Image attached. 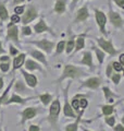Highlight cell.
<instances>
[{
  "label": "cell",
  "instance_id": "cell-9",
  "mask_svg": "<svg viewBox=\"0 0 124 131\" xmlns=\"http://www.w3.org/2000/svg\"><path fill=\"white\" fill-rule=\"evenodd\" d=\"M36 115H37V109L34 107H28L26 109H24L22 113V124H24L28 119L34 118Z\"/></svg>",
  "mask_w": 124,
  "mask_h": 131
},
{
  "label": "cell",
  "instance_id": "cell-36",
  "mask_svg": "<svg viewBox=\"0 0 124 131\" xmlns=\"http://www.w3.org/2000/svg\"><path fill=\"white\" fill-rule=\"evenodd\" d=\"M106 122H107V124H108L110 127H113L114 124H115L114 117H108V118H106Z\"/></svg>",
  "mask_w": 124,
  "mask_h": 131
},
{
  "label": "cell",
  "instance_id": "cell-48",
  "mask_svg": "<svg viewBox=\"0 0 124 131\" xmlns=\"http://www.w3.org/2000/svg\"><path fill=\"white\" fill-rule=\"evenodd\" d=\"M24 1H25V0H13V3L14 5H18V3H22Z\"/></svg>",
  "mask_w": 124,
  "mask_h": 131
},
{
  "label": "cell",
  "instance_id": "cell-16",
  "mask_svg": "<svg viewBox=\"0 0 124 131\" xmlns=\"http://www.w3.org/2000/svg\"><path fill=\"white\" fill-rule=\"evenodd\" d=\"M81 62L83 64H86V66H88V67L92 68L93 67V57H92V52H89V51H86L84 56H83V59L81 60Z\"/></svg>",
  "mask_w": 124,
  "mask_h": 131
},
{
  "label": "cell",
  "instance_id": "cell-1",
  "mask_svg": "<svg viewBox=\"0 0 124 131\" xmlns=\"http://www.w3.org/2000/svg\"><path fill=\"white\" fill-rule=\"evenodd\" d=\"M82 75H85V72L81 70L80 68L75 67V66H72V64H67L64 67V70H63V74H62V77L60 78L59 80H58V82L63 81L65 78H72V79H77V78H80Z\"/></svg>",
  "mask_w": 124,
  "mask_h": 131
},
{
  "label": "cell",
  "instance_id": "cell-49",
  "mask_svg": "<svg viewBox=\"0 0 124 131\" xmlns=\"http://www.w3.org/2000/svg\"><path fill=\"white\" fill-rule=\"evenodd\" d=\"M3 86V80H2V78H0V90L2 89Z\"/></svg>",
  "mask_w": 124,
  "mask_h": 131
},
{
  "label": "cell",
  "instance_id": "cell-52",
  "mask_svg": "<svg viewBox=\"0 0 124 131\" xmlns=\"http://www.w3.org/2000/svg\"><path fill=\"white\" fill-rule=\"evenodd\" d=\"M122 122H123V124H124V117L122 118Z\"/></svg>",
  "mask_w": 124,
  "mask_h": 131
},
{
  "label": "cell",
  "instance_id": "cell-2",
  "mask_svg": "<svg viewBox=\"0 0 124 131\" xmlns=\"http://www.w3.org/2000/svg\"><path fill=\"white\" fill-rule=\"evenodd\" d=\"M59 113H60V102L58 100L53 101L50 106V109H49L48 120L50 121V124L55 129H57V121H58V117H59Z\"/></svg>",
  "mask_w": 124,
  "mask_h": 131
},
{
  "label": "cell",
  "instance_id": "cell-54",
  "mask_svg": "<svg viewBox=\"0 0 124 131\" xmlns=\"http://www.w3.org/2000/svg\"><path fill=\"white\" fill-rule=\"evenodd\" d=\"M0 131H1V127H0Z\"/></svg>",
  "mask_w": 124,
  "mask_h": 131
},
{
  "label": "cell",
  "instance_id": "cell-4",
  "mask_svg": "<svg viewBox=\"0 0 124 131\" xmlns=\"http://www.w3.org/2000/svg\"><path fill=\"white\" fill-rule=\"evenodd\" d=\"M36 18H37V11L34 8V6H28L26 11L24 12V15L21 21H22L23 24H27V23L32 22L33 20H35Z\"/></svg>",
  "mask_w": 124,
  "mask_h": 131
},
{
  "label": "cell",
  "instance_id": "cell-42",
  "mask_svg": "<svg viewBox=\"0 0 124 131\" xmlns=\"http://www.w3.org/2000/svg\"><path fill=\"white\" fill-rule=\"evenodd\" d=\"M10 54H11V56H15L16 54H18V50H16V48L13 47L12 45H10Z\"/></svg>",
  "mask_w": 124,
  "mask_h": 131
},
{
  "label": "cell",
  "instance_id": "cell-15",
  "mask_svg": "<svg viewBox=\"0 0 124 131\" xmlns=\"http://www.w3.org/2000/svg\"><path fill=\"white\" fill-rule=\"evenodd\" d=\"M67 9V1L65 0H57L55 5V11L57 13L62 14Z\"/></svg>",
  "mask_w": 124,
  "mask_h": 131
},
{
  "label": "cell",
  "instance_id": "cell-31",
  "mask_svg": "<svg viewBox=\"0 0 124 131\" xmlns=\"http://www.w3.org/2000/svg\"><path fill=\"white\" fill-rule=\"evenodd\" d=\"M72 108H74L75 110H80L78 108H80V103H78V100L75 97L72 100Z\"/></svg>",
  "mask_w": 124,
  "mask_h": 131
},
{
  "label": "cell",
  "instance_id": "cell-12",
  "mask_svg": "<svg viewBox=\"0 0 124 131\" xmlns=\"http://www.w3.org/2000/svg\"><path fill=\"white\" fill-rule=\"evenodd\" d=\"M101 83V80L99 78H90L87 81H85L83 83V86H87L89 89H97Z\"/></svg>",
  "mask_w": 124,
  "mask_h": 131
},
{
  "label": "cell",
  "instance_id": "cell-14",
  "mask_svg": "<svg viewBox=\"0 0 124 131\" xmlns=\"http://www.w3.org/2000/svg\"><path fill=\"white\" fill-rule=\"evenodd\" d=\"M34 30H35L36 33H38V34H39V33H44V32L50 31V28L47 26V24L45 23V21H44L43 19H40V20H39V22L34 26Z\"/></svg>",
  "mask_w": 124,
  "mask_h": 131
},
{
  "label": "cell",
  "instance_id": "cell-11",
  "mask_svg": "<svg viewBox=\"0 0 124 131\" xmlns=\"http://www.w3.org/2000/svg\"><path fill=\"white\" fill-rule=\"evenodd\" d=\"M88 15H89V13H88L87 7L84 6V7H82L81 9L76 12V19H75V21L76 22H84L85 20H87Z\"/></svg>",
  "mask_w": 124,
  "mask_h": 131
},
{
  "label": "cell",
  "instance_id": "cell-30",
  "mask_svg": "<svg viewBox=\"0 0 124 131\" xmlns=\"http://www.w3.org/2000/svg\"><path fill=\"white\" fill-rule=\"evenodd\" d=\"M103 92H105V95H106V98L107 100L111 101V96H113V94L111 93V91L108 89V88H103Z\"/></svg>",
  "mask_w": 124,
  "mask_h": 131
},
{
  "label": "cell",
  "instance_id": "cell-13",
  "mask_svg": "<svg viewBox=\"0 0 124 131\" xmlns=\"http://www.w3.org/2000/svg\"><path fill=\"white\" fill-rule=\"evenodd\" d=\"M21 72H22V74L24 75V78H25V81H26V83L28 84V86L35 88L36 85H37V79H36V77L33 75V74H30V73H27L26 71H24V70H22Z\"/></svg>",
  "mask_w": 124,
  "mask_h": 131
},
{
  "label": "cell",
  "instance_id": "cell-40",
  "mask_svg": "<svg viewBox=\"0 0 124 131\" xmlns=\"http://www.w3.org/2000/svg\"><path fill=\"white\" fill-rule=\"evenodd\" d=\"M113 1L118 7H120L121 9H124V0H113Z\"/></svg>",
  "mask_w": 124,
  "mask_h": 131
},
{
  "label": "cell",
  "instance_id": "cell-17",
  "mask_svg": "<svg viewBox=\"0 0 124 131\" xmlns=\"http://www.w3.org/2000/svg\"><path fill=\"white\" fill-rule=\"evenodd\" d=\"M24 60H25V54H21L18 57H15L14 60H13V69L14 70L21 68V66L24 63Z\"/></svg>",
  "mask_w": 124,
  "mask_h": 131
},
{
  "label": "cell",
  "instance_id": "cell-19",
  "mask_svg": "<svg viewBox=\"0 0 124 131\" xmlns=\"http://www.w3.org/2000/svg\"><path fill=\"white\" fill-rule=\"evenodd\" d=\"M25 68L27 69V70H31V71H33V70H40V66L37 62H35L34 60H31V59H28V60L25 61Z\"/></svg>",
  "mask_w": 124,
  "mask_h": 131
},
{
  "label": "cell",
  "instance_id": "cell-46",
  "mask_svg": "<svg viewBox=\"0 0 124 131\" xmlns=\"http://www.w3.org/2000/svg\"><path fill=\"white\" fill-rule=\"evenodd\" d=\"M120 63H121L122 66H124V54H122L121 56H120Z\"/></svg>",
  "mask_w": 124,
  "mask_h": 131
},
{
  "label": "cell",
  "instance_id": "cell-32",
  "mask_svg": "<svg viewBox=\"0 0 124 131\" xmlns=\"http://www.w3.org/2000/svg\"><path fill=\"white\" fill-rule=\"evenodd\" d=\"M9 68H10V64L8 62H1V64H0V69H1L2 72H7L9 70Z\"/></svg>",
  "mask_w": 124,
  "mask_h": 131
},
{
  "label": "cell",
  "instance_id": "cell-25",
  "mask_svg": "<svg viewBox=\"0 0 124 131\" xmlns=\"http://www.w3.org/2000/svg\"><path fill=\"white\" fill-rule=\"evenodd\" d=\"M74 46H75V42H74V37H71L69 39V42L67 44V52L70 54L73 49H74Z\"/></svg>",
  "mask_w": 124,
  "mask_h": 131
},
{
  "label": "cell",
  "instance_id": "cell-29",
  "mask_svg": "<svg viewBox=\"0 0 124 131\" xmlns=\"http://www.w3.org/2000/svg\"><path fill=\"white\" fill-rule=\"evenodd\" d=\"M64 48H65V42L64 40H61V42L57 45V54H61V52L64 50Z\"/></svg>",
  "mask_w": 124,
  "mask_h": 131
},
{
  "label": "cell",
  "instance_id": "cell-35",
  "mask_svg": "<svg viewBox=\"0 0 124 131\" xmlns=\"http://www.w3.org/2000/svg\"><path fill=\"white\" fill-rule=\"evenodd\" d=\"M14 13L18 14V15L24 13V7H23V6H21V7H15V8H14Z\"/></svg>",
  "mask_w": 124,
  "mask_h": 131
},
{
  "label": "cell",
  "instance_id": "cell-47",
  "mask_svg": "<svg viewBox=\"0 0 124 131\" xmlns=\"http://www.w3.org/2000/svg\"><path fill=\"white\" fill-rule=\"evenodd\" d=\"M0 60H1V62H5V61L9 60V57H8V56H3V57H1V58H0Z\"/></svg>",
  "mask_w": 124,
  "mask_h": 131
},
{
  "label": "cell",
  "instance_id": "cell-41",
  "mask_svg": "<svg viewBox=\"0 0 124 131\" xmlns=\"http://www.w3.org/2000/svg\"><path fill=\"white\" fill-rule=\"evenodd\" d=\"M12 83H13V81H12V82H11V84L9 85V86H8V89H7V91L5 92V94H3V95H2L1 97H0V105H1V103H2V101H3V100H5V97H6V95H7V93H8V91H9V90H10V88H11V85H12Z\"/></svg>",
  "mask_w": 124,
  "mask_h": 131
},
{
  "label": "cell",
  "instance_id": "cell-10",
  "mask_svg": "<svg viewBox=\"0 0 124 131\" xmlns=\"http://www.w3.org/2000/svg\"><path fill=\"white\" fill-rule=\"evenodd\" d=\"M109 18H110L111 23H112L115 27H121L123 25V21H122L121 15H120L119 13H117V12L111 10L110 13H109Z\"/></svg>",
  "mask_w": 124,
  "mask_h": 131
},
{
  "label": "cell",
  "instance_id": "cell-7",
  "mask_svg": "<svg viewBox=\"0 0 124 131\" xmlns=\"http://www.w3.org/2000/svg\"><path fill=\"white\" fill-rule=\"evenodd\" d=\"M33 44H35L36 46H38L39 48H41L43 50H45L46 52H51L52 48L55 47V44L50 40H47V39H41V40H35V42H32Z\"/></svg>",
  "mask_w": 124,
  "mask_h": 131
},
{
  "label": "cell",
  "instance_id": "cell-51",
  "mask_svg": "<svg viewBox=\"0 0 124 131\" xmlns=\"http://www.w3.org/2000/svg\"><path fill=\"white\" fill-rule=\"evenodd\" d=\"M2 52H3V48L1 46V43H0V54H2Z\"/></svg>",
  "mask_w": 124,
  "mask_h": 131
},
{
  "label": "cell",
  "instance_id": "cell-18",
  "mask_svg": "<svg viewBox=\"0 0 124 131\" xmlns=\"http://www.w3.org/2000/svg\"><path fill=\"white\" fill-rule=\"evenodd\" d=\"M31 55H32V57H34L35 59L39 60L40 62H43L45 66H47V60L45 58L43 52H40L39 50H33V51H31Z\"/></svg>",
  "mask_w": 124,
  "mask_h": 131
},
{
  "label": "cell",
  "instance_id": "cell-8",
  "mask_svg": "<svg viewBox=\"0 0 124 131\" xmlns=\"http://www.w3.org/2000/svg\"><path fill=\"white\" fill-rule=\"evenodd\" d=\"M70 88V84L68 85L67 88V91H65L64 94V107H63V113H64V116L65 117H74L75 118V114H74V110L72 108V106L70 105L69 103V100H68V90Z\"/></svg>",
  "mask_w": 124,
  "mask_h": 131
},
{
  "label": "cell",
  "instance_id": "cell-28",
  "mask_svg": "<svg viewBox=\"0 0 124 131\" xmlns=\"http://www.w3.org/2000/svg\"><path fill=\"white\" fill-rule=\"evenodd\" d=\"M15 91H16V92H22V91H23V93H25V92H26V88L24 86V84L22 83V82L18 81V82L15 83Z\"/></svg>",
  "mask_w": 124,
  "mask_h": 131
},
{
  "label": "cell",
  "instance_id": "cell-34",
  "mask_svg": "<svg viewBox=\"0 0 124 131\" xmlns=\"http://www.w3.org/2000/svg\"><path fill=\"white\" fill-rule=\"evenodd\" d=\"M78 103H80V107H82L83 109L84 108H86L87 107V100H86V98H81L80 101H78Z\"/></svg>",
  "mask_w": 124,
  "mask_h": 131
},
{
  "label": "cell",
  "instance_id": "cell-53",
  "mask_svg": "<svg viewBox=\"0 0 124 131\" xmlns=\"http://www.w3.org/2000/svg\"><path fill=\"white\" fill-rule=\"evenodd\" d=\"M84 131H89V130H86V129H84Z\"/></svg>",
  "mask_w": 124,
  "mask_h": 131
},
{
  "label": "cell",
  "instance_id": "cell-24",
  "mask_svg": "<svg viewBox=\"0 0 124 131\" xmlns=\"http://www.w3.org/2000/svg\"><path fill=\"white\" fill-rule=\"evenodd\" d=\"M39 98H40V101L43 102L44 105H48V104L51 102L52 96L50 95V94H43V95L39 96Z\"/></svg>",
  "mask_w": 124,
  "mask_h": 131
},
{
  "label": "cell",
  "instance_id": "cell-39",
  "mask_svg": "<svg viewBox=\"0 0 124 131\" xmlns=\"http://www.w3.org/2000/svg\"><path fill=\"white\" fill-rule=\"evenodd\" d=\"M120 79H121V77H120L119 73H115V74L112 75V81H113V83L115 84H118L119 82H120Z\"/></svg>",
  "mask_w": 124,
  "mask_h": 131
},
{
  "label": "cell",
  "instance_id": "cell-27",
  "mask_svg": "<svg viewBox=\"0 0 124 131\" xmlns=\"http://www.w3.org/2000/svg\"><path fill=\"white\" fill-rule=\"evenodd\" d=\"M94 49H95V51H96V55H97L98 61H99L100 63H102V62H103V59H105V52L101 51V50H99V49L96 48V47H95Z\"/></svg>",
  "mask_w": 124,
  "mask_h": 131
},
{
  "label": "cell",
  "instance_id": "cell-37",
  "mask_svg": "<svg viewBox=\"0 0 124 131\" xmlns=\"http://www.w3.org/2000/svg\"><path fill=\"white\" fill-rule=\"evenodd\" d=\"M22 33H23L24 35H31V34H32V30H31V27H28V26L23 27V28H22Z\"/></svg>",
  "mask_w": 124,
  "mask_h": 131
},
{
  "label": "cell",
  "instance_id": "cell-23",
  "mask_svg": "<svg viewBox=\"0 0 124 131\" xmlns=\"http://www.w3.org/2000/svg\"><path fill=\"white\" fill-rule=\"evenodd\" d=\"M85 46V39L84 37H78L76 39V42H75V50L78 51V50H81L82 48H84Z\"/></svg>",
  "mask_w": 124,
  "mask_h": 131
},
{
  "label": "cell",
  "instance_id": "cell-55",
  "mask_svg": "<svg viewBox=\"0 0 124 131\" xmlns=\"http://www.w3.org/2000/svg\"><path fill=\"white\" fill-rule=\"evenodd\" d=\"M123 72H124V71H123Z\"/></svg>",
  "mask_w": 124,
  "mask_h": 131
},
{
  "label": "cell",
  "instance_id": "cell-26",
  "mask_svg": "<svg viewBox=\"0 0 124 131\" xmlns=\"http://www.w3.org/2000/svg\"><path fill=\"white\" fill-rule=\"evenodd\" d=\"M113 113V106H109V105H106L102 107V114L106 115V116H109V115H111Z\"/></svg>",
  "mask_w": 124,
  "mask_h": 131
},
{
  "label": "cell",
  "instance_id": "cell-20",
  "mask_svg": "<svg viewBox=\"0 0 124 131\" xmlns=\"http://www.w3.org/2000/svg\"><path fill=\"white\" fill-rule=\"evenodd\" d=\"M9 19V14H8V10L3 3L0 2V20L1 21H7Z\"/></svg>",
  "mask_w": 124,
  "mask_h": 131
},
{
  "label": "cell",
  "instance_id": "cell-6",
  "mask_svg": "<svg viewBox=\"0 0 124 131\" xmlns=\"http://www.w3.org/2000/svg\"><path fill=\"white\" fill-rule=\"evenodd\" d=\"M7 39H11L15 43H19V28L13 23H10L8 26V36Z\"/></svg>",
  "mask_w": 124,
  "mask_h": 131
},
{
  "label": "cell",
  "instance_id": "cell-50",
  "mask_svg": "<svg viewBox=\"0 0 124 131\" xmlns=\"http://www.w3.org/2000/svg\"><path fill=\"white\" fill-rule=\"evenodd\" d=\"M77 1H78V0H72V6H73V7L75 6L76 3H77Z\"/></svg>",
  "mask_w": 124,
  "mask_h": 131
},
{
  "label": "cell",
  "instance_id": "cell-5",
  "mask_svg": "<svg viewBox=\"0 0 124 131\" xmlns=\"http://www.w3.org/2000/svg\"><path fill=\"white\" fill-rule=\"evenodd\" d=\"M97 43L99 44V46H100L106 52H108L109 55L113 56V55L117 54V50H115V48L113 47L111 40H106L103 38H97Z\"/></svg>",
  "mask_w": 124,
  "mask_h": 131
},
{
  "label": "cell",
  "instance_id": "cell-3",
  "mask_svg": "<svg viewBox=\"0 0 124 131\" xmlns=\"http://www.w3.org/2000/svg\"><path fill=\"white\" fill-rule=\"evenodd\" d=\"M95 15H96V22L99 26V30L103 35H107L106 32V24H107V16L102 11L95 9Z\"/></svg>",
  "mask_w": 124,
  "mask_h": 131
},
{
  "label": "cell",
  "instance_id": "cell-38",
  "mask_svg": "<svg viewBox=\"0 0 124 131\" xmlns=\"http://www.w3.org/2000/svg\"><path fill=\"white\" fill-rule=\"evenodd\" d=\"M11 21H12V23H19V22H21L20 15H18V14L12 15V16H11Z\"/></svg>",
  "mask_w": 124,
  "mask_h": 131
},
{
  "label": "cell",
  "instance_id": "cell-44",
  "mask_svg": "<svg viewBox=\"0 0 124 131\" xmlns=\"http://www.w3.org/2000/svg\"><path fill=\"white\" fill-rule=\"evenodd\" d=\"M28 131H40V128L36 125H32L30 127V129H28Z\"/></svg>",
  "mask_w": 124,
  "mask_h": 131
},
{
  "label": "cell",
  "instance_id": "cell-21",
  "mask_svg": "<svg viewBox=\"0 0 124 131\" xmlns=\"http://www.w3.org/2000/svg\"><path fill=\"white\" fill-rule=\"evenodd\" d=\"M10 103H18V104H24L25 103V100H23L22 97H20L19 95H16V94H13L9 100L6 102V104H10Z\"/></svg>",
  "mask_w": 124,
  "mask_h": 131
},
{
  "label": "cell",
  "instance_id": "cell-22",
  "mask_svg": "<svg viewBox=\"0 0 124 131\" xmlns=\"http://www.w3.org/2000/svg\"><path fill=\"white\" fill-rule=\"evenodd\" d=\"M82 115H83V113H81V114H80V116L77 117V119H76V121L74 122V124H71V125H69V126L65 127V131H77L78 122H80V119H81Z\"/></svg>",
  "mask_w": 124,
  "mask_h": 131
},
{
  "label": "cell",
  "instance_id": "cell-43",
  "mask_svg": "<svg viewBox=\"0 0 124 131\" xmlns=\"http://www.w3.org/2000/svg\"><path fill=\"white\" fill-rule=\"evenodd\" d=\"M112 64H109L108 68H107V77H111V74H112Z\"/></svg>",
  "mask_w": 124,
  "mask_h": 131
},
{
  "label": "cell",
  "instance_id": "cell-45",
  "mask_svg": "<svg viewBox=\"0 0 124 131\" xmlns=\"http://www.w3.org/2000/svg\"><path fill=\"white\" fill-rule=\"evenodd\" d=\"M114 131H124V127L121 125H118L117 127H114Z\"/></svg>",
  "mask_w": 124,
  "mask_h": 131
},
{
  "label": "cell",
  "instance_id": "cell-33",
  "mask_svg": "<svg viewBox=\"0 0 124 131\" xmlns=\"http://www.w3.org/2000/svg\"><path fill=\"white\" fill-rule=\"evenodd\" d=\"M112 68H113L117 72L122 71V69H123V68H122V64L120 63V62H113V63H112Z\"/></svg>",
  "mask_w": 124,
  "mask_h": 131
}]
</instances>
